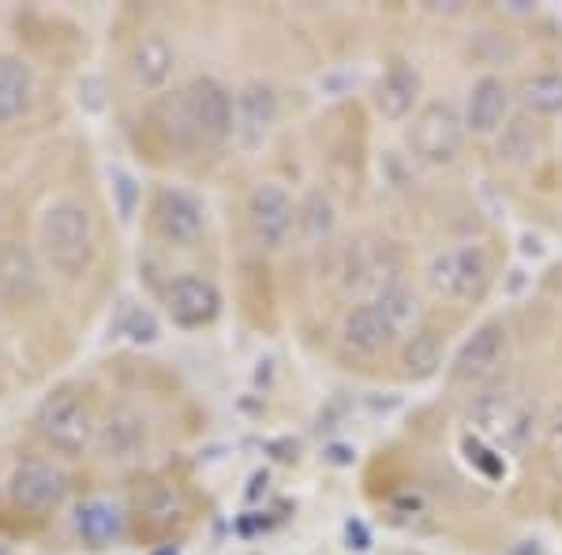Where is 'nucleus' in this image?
Segmentation results:
<instances>
[{"instance_id":"nucleus-22","label":"nucleus","mask_w":562,"mask_h":555,"mask_svg":"<svg viewBox=\"0 0 562 555\" xmlns=\"http://www.w3.org/2000/svg\"><path fill=\"white\" fill-rule=\"evenodd\" d=\"M402 364H405V376L413 379H431L435 371L442 368V342L439 334L431 331H416L402 349Z\"/></svg>"},{"instance_id":"nucleus-14","label":"nucleus","mask_w":562,"mask_h":555,"mask_svg":"<svg viewBox=\"0 0 562 555\" xmlns=\"http://www.w3.org/2000/svg\"><path fill=\"white\" fill-rule=\"evenodd\" d=\"M506 357V326L484 323L473 331V338L458 349L454 357V379H484L503 364Z\"/></svg>"},{"instance_id":"nucleus-26","label":"nucleus","mask_w":562,"mask_h":555,"mask_svg":"<svg viewBox=\"0 0 562 555\" xmlns=\"http://www.w3.org/2000/svg\"><path fill=\"white\" fill-rule=\"evenodd\" d=\"M465 451H469V462H476L484 473H492V477H498V473H506L503 458H498V451L484 447L480 440H465Z\"/></svg>"},{"instance_id":"nucleus-27","label":"nucleus","mask_w":562,"mask_h":555,"mask_svg":"<svg viewBox=\"0 0 562 555\" xmlns=\"http://www.w3.org/2000/svg\"><path fill=\"white\" fill-rule=\"evenodd\" d=\"M154 555H177L173 548H161V552H154Z\"/></svg>"},{"instance_id":"nucleus-9","label":"nucleus","mask_w":562,"mask_h":555,"mask_svg":"<svg viewBox=\"0 0 562 555\" xmlns=\"http://www.w3.org/2000/svg\"><path fill=\"white\" fill-rule=\"evenodd\" d=\"M8 496H12V503L23 507V511H53V507L65 503L68 477L53 466V462H42V458L20 462L12 480H8Z\"/></svg>"},{"instance_id":"nucleus-19","label":"nucleus","mask_w":562,"mask_h":555,"mask_svg":"<svg viewBox=\"0 0 562 555\" xmlns=\"http://www.w3.org/2000/svg\"><path fill=\"white\" fill-rule=\"evenodd\" d=\"M71 525H76V533L83 536L87 544L105 548V544H113L116 536L124 533V511L113 499H87V503L71 514Z\"/></svg>"},{"instance_id":"nucleus-4","label":"nucleus","mask_w":562,"mask_h":555,"mask_svg":"<svg viewBox=\"0 0 562 555\" xmlns=\"http://www.w3.org/2000/svg\"><path fill=\"white\" fill-rule=\"evenodd\" d=\"M34 428H38V435L53 451L76 458V454H83L87 447H94L98 424H94V417H90V406L83 398L65 387V390H53V395L38 406Z\"/></svg>"},{"instance_id":"nucleus-12","label":"nucleus","mask_w":562,"mask_h":555,"mask_svg":"<svg viewBox=\"0 0 562 555\" xmlns=\"http://www.w3.org/2000/svg\"><path fill=\"white\" fill-rule=\"evenodd\" d=\"M397 326L386 320L383 308L371 300V304H357L352 312L341 320V345L349 353H360V357H375L383 353L390 342H394Z\"/></svg>"},{"instance_id":"nucleus-17","label":"nucleus","mask_w":562,"mask_h":555,"mask_svg":"<svg viewBox=\"0 0 562 555\" xmlns=\"http://www.w3.org/2000/svg\"><path fill=\"white\" fill-rule=\"evenodd\" d=\"M416 95H420V71L409 60H394L375 84V109L386 121H405L416 106Z\"/></svg>"},{"instance_id":"nucleus-25","label":"nucleus","mask_w":562,"mask_h":555,"mask_svg":"<svg viewBox=\"0 0 562 555\" xmlns=\"http://www.w3.org/2000/svg\"><path fill=\"white\" fill-rule=\"evenodd\" d=\"M375 304L383 308V315L397 326V331H402L405 323H413L416 312H420V300H416V293L405 286V281H386V286L379 289Z\"/></svg>"},{"instance_id":"nucleus-2","label":"nucleus","mask_w":562,"mask_h":555,"mask_svg":"<svg viewBox=\"0 0 562 555\" xmlns=\"http://www.w3.org/2000/svg\"><path fill=\"white\" fill-rule=\"evenodd\" d=\"M469 428L480 443H487L498 454H521L537 432L532 406L510 390H484L469 406Z\"/></svg>"},{"instance_id":"nucleus-11","label":"nucleus","mask_w":562,"mask_h":555,"mask_svg":"<svg viewBox=\"0 0 562 555\" xmlns=\"http://www.w3.org/2000/svg\"><path fill=\"white\" fill-rule=\"evenodd\" d=\"M94 447L109 462H128L147 451V421L135 409L116 406L105 413V421L94 428Z\"/></svg>"},{"instance_id":"nucleus-16","label":"nucleus","mask_w":562,"mask_h":555,"mask_svg":"<svg viewBox=\"0 0 562 555\" xmlns=\"http://www.w3.org/2000/svg\"><path fill=\"white\" fill-rule=\"evenodd\" d=\"M177 68V53L169 38H161V34H147V38H139L132 45V57H128V76L135 87L143 90H161L169 84V76H173Z\"/></svg>"},{"instance_id":"nucleus-23","label":"nucleus","mask_w":562,"mask_h":555,"mask_svg":"<svg viewBox=\"0 0 562 555\" xmlns=\"http://www.w3.org/2000/svg\"><path fill=\"white\" fill-rule=\"evenodd\" d=\"M498 158L510 162V166H525V162L537 158V132H532V124L525 121V116L503 124V135H498Z\"/></svg>"},{"instance_id":"nucleus-10","label":"nucleus","mask_w":562,"mask_h":555,"mask_svg":"<svg viewBox=\"0 0 562 555\" xmlns=\"http://www.w3.org/2000/svg\"><path fill=\"white\" fill-rule=\"evenodd\" d=\"M166 312L177 326H211L222 315V293L211 278L180 275L166 286Z\"/></svg>"},{"instance_id":"nucleus-21","label":"nucleus","mask_w":562,"mask_h":555,"mask_svg":"<svg viewBox=\"0 0 562 555\" xmlns=\"http://www.w3.org/2000/svg\"><path fill=\"white\" fill-rule=\"evenodd\" d=\"M521 106L537 116L562 113V71H537L521 84Z\"/></svg>"},{"instance_id":"nucleus-13","label":"nucleus","mask_w":562,"mask_h":555,"mask_svg":"<svg viewBox=\"0 0 562 555\" xmlns=\"http://www.w3.org/2000/svg\"><path fill=\"white\" fill-rule=\"evenodd\" d=\"M278 124V95L270 84H248L237 95V135L244 147H259L270 135V129Z\"/></svg>"},{"instance_id":"nucleus-5","label":"nucleus","mask_w":562,"mask_h":555,"mask_svg":"<svg viewBox=\"0 0 562 555\" xmlns=\"http://www.w3.org/2000/svg\"><path fill=\"white\" fill-rule=\"evenodd\" d=\"M492 256L476 244H458V248H447L431 259L428 267V286L439 297L461 300V304H473L487 293L492 286Z\"/></svg>"},{"instance_id":"nucleus-7","label":"nucleus","mask_w":562,"mask_h":555,"mask_svg":"<svg viewBox=\"0 0 562 555\" xmlns=\"http://www.w3.org/2000/svg\"><path fill=\"white\" fill-rule=\"evenodd\" d=\"M296 225V207L293 196L281 185H259L248 199V233L259 248L274 252L289 241Z\"/></svg>"},{"instance_id":"nucleus-18","label":"nucleus","mask_w":562,"mask_h":555,"mask_svg":"<svg viewBox=\"0 0 562 555\" xmlns=\"http://www.w3.org/2000/svg\"><path fill=\"white\" fill-rule=\"evenodd\" d=\"M0 293L12 300V304H31L42 293L38 263H34L31 252L12 241L0 244Z\"/></svg>"},{"instance_id":"nucleus-8","label":"nucleus","mask_w":562,"mask_h":555,"mask_svg":"<svg viewBox=\"0 0 562 555\" xmlns=\"http://www.w3.org/2000/svg\"><path fill=\"white\" fill-rule=\"evenodd\" d=\"M150 218H154V230L166 244H177V248H192V244L203 236V207L195 203L188 192L180 188H158L150 203Z\"/></svg>"},{"instance_id":"nucleus-20","label":"nucleus","mask_w":562,"mask_h":555,"mask_svg":"<svg viewBox=\"0 0 562 555\" xmlns=\"http://www.w3.org/2000/svg\"><path fill=\"white\" fill-rule=\"evenodd\" d=\"M34 102V71L23 57H0V124L23 116Z\"/></svg>"},{"instance_id":"nucleus-24","label":"nucleus","mask_w":562,"mask_h":555,"mask_svg":"<svg viewBox=\"0 0 562 555\" xmlns=\"http://www.w3.org/2000/svg\"><path fill=\"white\" fill-rule=\"evenodd\" d=\"M296 225L307 241H326L334 233V207L323 192H307L304 203L296 207Z\"/></svg>"},{"instance_id":"nucleus-3","label":"nucleus","mask_w":562,"mask_h":555,"mask_svg":"<svg viewBox=\"0 0 562 555\" xmlns=\"http://www.w3.org/2000/svg\"><path fill=\"white\" fill-rule=\"evenodd\" d=\"M177 113H180V129L192 135L195 143H203V147H222L237 132V102L211 76H199L180 90Z\"/></svg>"},{"instance_id":"nucleus-6","label":"nucleus","mask_w":562,"mask_h":555,"mask_svg":"<svg viewBox=\"0 0 562 555\" xmlns=\"http://www.w3.org/2000/svg\"><path fill=\"white\" fill-rule=\"evenodd\" d=\"M465 143V116L450 102H428L409 129V147L428 166H454Z\"/></svg>"},{"instance_id":"nucleus-1","label":"nucleus","mask_w":562,"mask_h":555,"mask_svg":"<svg viewBox=\"0 0 562 555\" xmlns=\"http://www.w3.org/2000/svg\"><path fill=\"white\" fill-rule=\"evenodd\" d=\"M38 248L49 270L65 278H83L90 275L98 259V233L94 218L83 203L76 199H57V203L45 207L38 222Z\"/></svg>"},{"instance_id":"nucleus-15","label":"nucleus","mask_w":562,"mask_h":555,"mask_svg":"<svg viewBox=\"0 0 562 555\" xmlns=\"http://www.w3.org/2000/svg\"><path fill=\"white\" fill-rule=\"evenodd\" d=\"M510 113V90L498 76H480L465 102V132L473 135H495Z\"/></svg>"}]
</instances>
